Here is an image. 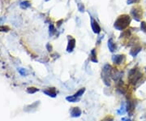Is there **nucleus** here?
Returning <instances> with one entry per match:
<instances>
[{"mask_svg": "<svg viewBox=\"0 0 146 121\" xmlns=\"http://www.w3.org/2000/svg\"><path fill=\"white\" fill-rule=\"evenodd\" d=\"M121 121H132L129 118H123L121 119Z\"/></svg>", "mask_w": 146, "mask_h": 121, "instance_id": "obj_24", "label": "nucleus"}, {"mask_svg": "<svg viewBox=\"0 0 146 121\" xmlns=\"http://www.w3.org/2000/svg\"><path fill=\"white\" fill-rule=\"evenodd\" d=\"M145 69H146V68H145Z\"/></svg>", "mask_w": 146, "mask_h": 121, "instance_id": "obj_25", "label": "nucleus"}, {"mask_svg": "<svg viewBox=\"0 0 146 121\" xmlns=\"http://www.w3.org/2000/svg\"><path fill=\"white\" fill-rule=\"evenodd\" d=\"M101 121H113V118L111 116H106L105 119H103Z\"/></svg>", "mask_w": 146, "mask_h": 121, "instance_id": "obj_22", "label": "nucleus"}, {"mask_svg": "<svg viewBox=\"0 0 146 121\" xmlns=\"http://www.w3.org/2000/svg\"><path fill=\"white\" fill-rule=\"evenodd\" d=\"M75 46V40L72 38H70L69 40H68V44H67V52H72Z\"/></svg>", "mask_w": 146, "mask_h": 121, "instance_id": "obj_4", "label": "nucleus"}, {"mask_svg": "<svg viewBox=\"0 0 146 121\" xmlns=\"http://www.w3.org/2000/svg\"><path fill=\"white\" fill-rule=\"evenodd\" d=\"M78 8H79V11L81 12H83L84 10V6L81 3H79L78 4Z\"/></svg>", "mask_w": 146, "mask_h": 121, "instance_id": "obj_23", "label": "nucleus"}, {"mask_svg": "<svg viewBox=\"0 0 146 121\" xmlns=\"http://www.w3.org/2000/svg\"><path fill=\"white\" fill-rule=\"evenodd\" d=\"M130 16L128 15H122L115 22L114 27L118 30H123L130 24Z\"/></svg>", "mask_w": 146, "mask_h": 121, "instance_id": "obj_1", "label": "nucleus"}, {"mask_svg": "<svg viewBox=\"0 0 146 121\" xmlns=\"http://www.w3.org/2000/svg\"><path fill=\"white\" fill-rule=\"evenodd\" d=\"M91 61H93V63H98V59L96 57V51L95 50H93L91 51Z\"/></svg>", "mask_w": 146, "mask_h": 121, "instance_id": "obj_14", "label": "nucleus"}, {"mask_svg": "<svg viewBox=\"0 0 146 121\" xmlns=\"http://www.w3.org/2000/svg\"><path fill=\"white\" fill-rule=\"evenodd\" d=\"M43 93H44L45 94H46L47 96L51 97V98H55L56 95H57L55 88H51V89L50 88V89H48V90H46L43 91Z\"/></svg>", "mask_w": 146, "mask_h": 121, "instance_id": "obj_9", "label": "nucleus"}, {"mask_svg": "<svg viewBox=\"0 0 146 121\" xmlns=\"http://www.w3.org/2000/svg\"><path fill=\"white\" fill-rule=\"evenodd\" d=\"M108 47H109V50L110 52H114V51L115 50L116 46H115V44L114 43L112 38L109 39V41H108Z\"/></svg>", "mask_w": 146, "mask_h": 121, "instance_id": "obj_10", "label": "nucleus"}, {"mask_svg": "<svg viewBox=\"0 0 146 121\" xmlns=\"http://www.w3.org/2000/svg\"><path fill=\"white\" fill-rule=\"evenodd\" d=\"M141 77H142V73L139 70H137L136 68H133L129 72L128 79H129L130 82L133 85H135L137 81H139Z\"/></svg>", "mask_w": 146, "mask_h": 121, "instance_id": "obj_2", "label": "nucleus"}, {"mask_svg": "<svg viewBox=\"0 0 146 121\" xmlns=\"http://www.w3.org/2000/svg\"><path fill=\"white\" fill-rule=\"evenodd\" d=\"M140 29L143 32L146 33V23L145 22H141V24H140Z\"/></svg>", "mask_w": 146, "mask_h": 121, "instance_id": "obj_19", "label": "nucleus"}, {"mask_svg": "<svg viewBox=\"0 0 146 121\" xmlns=\"http://www.w3.org/2000/svg\"><path fill=\"white\" fill-rule=\"evenodd\" d=\"M55 29L54 27V25L53 24H50V35L52 36L53 34L55 33Z\"/></svg>", "mask_w": 146, "mask_h": 121, "instance_id": "obj_17", "label": "nucleus"}, {"mask_svg": "<svg viewBox=\"0 0 146 121\" xmlns=\"http://www.w3.org/2000/svg\"><path fill=\"white\" fill-rule=\"evenodd\" d=\"M84 92H85V89L84 88H82V89H80V90H79L78 91H77L75 94H74V96L75 97H76V98H80L82 95L84 93Z\"/></svg>", "mask_w": 146, "mask_h": 121, "instance_id": "obj_13", "label": "nucleus"}, {"mask_svg": "<svg viewBox=\"0 0 146 121\" xmlns=\"http://www.w3.org/2000/svg\"><path fill=\"white\" fill-rule=\"evenodd\" d=\"M66 100L68 101V102H77L80 101V98L75 97L74 95H73V96H68V97H67L66 98Z\"/></svg>", "mask_w": 146, "mask_h": 121, "instance_id": "obj_12", "label": "nucleus"}, {"mask_svg": "<svg viewBox=\"0 0 146 121\" xmlns=\"http://www.w3.org/2000/svg\"><path fill=\"white\" fill-rule=\"evenodd\" d=\"M142 14V12L140 9H139V8H133V9L132 10V15H133L134 19L136 20V21H140V15Z\"/></svg>", "mask_w": 146, "mask_h": 121, "instance_id": "obj_3", "label": "nucleus"}, {"mask_svg": "<svg viewBox=\"0 0 146 121\" xmlns=\"http://www.w3.org/2000/svg\"><path fill=\"white\" fill-rule=\"evenodd\" d=\"M18 71H19V72H20L22 76H25V75H26V71H25L24 68H19Z\"/></svg>", "mask_w": 146, "mask_h": 121, "instance_id": "obj_20", "label": "nucleus"}, {"mask_svg": "<svg viewBox=\"0 0 146 121\" xmlns=\"http://www.w3.org/2000/svg\"><path fill=\"white\" fill-rule=\"evenodd\" d=\"M124 60H125L124 55H114L112 57V61L114 62L115 64H121Z\"/></svg>", "mask_w": 146, "mask_h": 121, "instance_id": "obj_6", "label": "nucleus"}, {"mask_svg": "<svg viewBox=\"0 0 146 121\" xmlns=\"http://www.w3.org/2000/svg\"><path fill=\"white\" fill-rule=\"evenodd\" d=\"M20 7H23V8H26V7H30V4H29L28 2H22V3H20Z\"/></svg>", "mask_w": 146, "mask_h": 121, "instance_id": "obj_18", "label": "nucleus"}, {"mask_svg": "<svg viewBox=\"0 0 146 121\" xmlns=\"http://www.w3.org/2000/svg\"><path fill=\"white\" fill-rule=\"evenodd\" d=\"M37 91H38V89L34 88V87H29V88L27 89V92H28L29 93H35L37 92Z\"/></svg>", "mask_w": 146, "mask_h": 121, "instance_id": "obj_16", "label": "nucleus"}, {"mask_svg": "<svg viewBox=\"0 0 146 121\" xmlns=\"http://www.w3.org/2000/svg\"><path fill=\"white\" fill-rule=\"evenodd\" d=\"M140 50H141V47L139 46H135V47L132 48V50H131L130 54H131V55H132L133 57H135V56L137 55V54H138Z\"/></svg>", "mask_w": 146, "mask_h": 121, "instance_id": "obj_11", "label": "nucleus"}, {"mask_svg": "<svg viewBox=\"0 0 146 121\" xmlns=\"http://www.w3.org/2000/svg\"><path fill=\"white\" fill-rule=\"evenodd\" d=\"M140 0H127V4H132V3H138Z\"/></svg>", "mask_w": 146, "mask_h": 121, "instance_id": "obj_21", "label": "nucleus"}, {"mask_svg": "<svg viewBox=\"0 0 146 121\" xmlns=\"http://www.w3.org/2000/svg\"><path fill=\"white\" fill-rule=\"evenodd\" d=\"M81 110L79 107H73L71 111V116L73 118H77L81 115Z\"/></svg>", "mask_w": 146, "mask_h": 121, "instance_id": "obj_8", "label": "nucleus"}, {"mask_svg": "<svg viewBox=\"0 0 146 121\" xmlns=\"http://www.w3.org/2000/svg\"><path fill=\"white\" fill-rule=\"evenodd\" d=\"M126 110L128 112V114H129L130 115H132L133 113V111H134V108H135V105L132 101L131 100H127V107H126Z\"/></svg>", "mask_w": 146, "mask_h": 121, "instance_id": "obj_7", "label": "nucleus"}, {"mask_svg": "<svg viewBox=\"0 0 146 121\" xmlns=\"http://www.w3.org/2000/svg\"><path fill=\"white\" fill-rule=\"evenodd\" d=\"M91 27L95 33H99L101 32V27L99 26L98 23L95 20H93V18H91Z\"/></svg>", "mask_w": 146, "mask_h": 121, "instance_id": "obj_5", "label": "nucleus"}, {"mask_svg": "<svg viewBox=\"0 0 146 121\" xmlns=\"http://www.w3.org/2000/svg\"><path fill=\"white\" fill-rule=\"evenodd\" d=\"M126 111H127V110L125 109L124 106L122 105L121 107H120V109H118V110L117 111V113H118V115H123V114L126 113Z\"/></svg>", "mask_w": 146, "mask_h": 121, "instance_id": "obj_15", "label": "nucleus"}]
</instances>
